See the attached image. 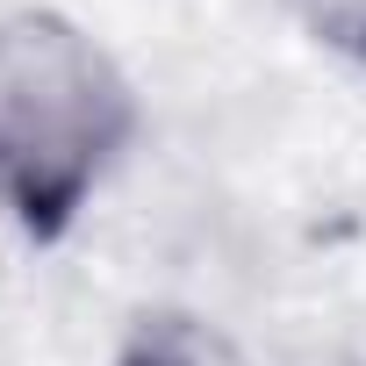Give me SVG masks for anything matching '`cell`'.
<instances>
[{
    "label": "cell",
    "mask_w": 366,
    "mask_h": 366,
    "mask_svg": "<svg viewBox=\"0 0 366 366\" xmlns=\"http://www.w3.org/2000/svg\"><path fill=\"white\" fill-rule=\"evenodd\" d=\"M137 137V86L58 8L0 15V223L58 244Z\"/></svg>",
    "instance_id": "cell-1"
},
{
    "label": "cell",
    "mask_w": 366,
    "mask_h": 366,
    "mask_svg": "<svg viewBox=\"0 0 366 366\" xmlns=\"http://www.w3.org/2000/svg\"><path fill=\"white\" fill-rule=\"evenodd\" d=\"M108 366H252V359L202 309H144L122 330V345H115Z\"/></svg>",
    "instance_id": "cell-2"
},
{
    "label": "cell",
    "mask_w": 366,
    "mask_h": 366,
    "mask_svg": "<svg viewBox=\"0 0 366 366\" xmlns=\"http://www.w3.org/2000/svg\"><path fill=\"white\" fill-rule=\"evenodd\" d=\"M273 8L330 58L366 65V0H273Z\"/></svg>",
    "instance_id": "cell-3"
}]
</instances>
